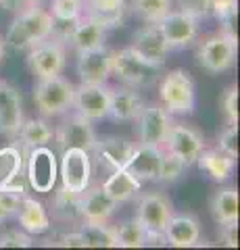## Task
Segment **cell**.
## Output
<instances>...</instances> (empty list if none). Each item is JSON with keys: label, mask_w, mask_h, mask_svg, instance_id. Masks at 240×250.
<instances>
[{"label": "cell", "mask_w": 240, "mask_h": 250, "mask_svg": "<svg viewBox=\"0 0 240 250\" xmlns=\"http://www.w3.org/2000/svg\"><path fill=\"white\" fill-rule=\"evenodd\" d=\"M59 165L57 156L48 146H36L27 150V165H25V179L27 186L36 192H52L57 184Z\"/></svg>", "instance_id": "cell-8"}, {"label": "cell", "mask_w": 240, "mask_h": 250, "mask_svg": "<svg viewBox=\"0 0 240 250\" xmlns=\"http://www.w3.org/2000/svg\"><path fill=\"white\" fill-rule=\"evenodd\" d=\"M0 190H9L19 194V196H25V165H23V152L17 144L0 148Z\"/></svg>", "instance_id": "cell-15"}, {"label": "cell", "mask_w": 240, "mask_h": 250, "mask_svg": "<svg viewBox=\"0 0 240 250\" xmlns=\"http://www.w3.org/2000/svg\"><path fill=\"white\" fill-rule=\"evenodd\" d=\"M177 11L188 17L203 21L211 15V0H175Z\"/></svg>", "instance_id": "cell-37"}, {"label": "cell", "mask_w": 240, "mask_h": 250, "mask_svg": "<svg viewBox=\"0 0 240 250\" xmlns=\"http://www.w3.org/2000/svg\"><path fill=\"white\" fill-rule=\"evenodd\" d=\"M159 98L169 115H190L196 104L195 82L184 69H174L163 75L159 85Z\"/></svg>", "instance_id": "cell-3"}, {"label": "cell", "mask_w": 240, "mask_h": 250, "mask_svg": "<svg viewBox=\"0 0 240 250\" xmlns=\"http://www.w3.org/2000/svg\"><path fill=\"white\" fill-rule=\"evenodd\" d=\"M134 121L138 131V144L163 146L167 129L172 125V115L165 111L163 104H144Z\"/></svg>", "instance_id": "cell-11"}, {"label": "cell", "mask_w": 240, "mask_h": 250, "mask_svg": "<svg viewBox=\"0 0 240 250\" xmlns=\"http://www.w3.org/2000/svg\"><path fill=\"white\" fill-rule=\"evenodd\" d=\"M57 146L61 150H67V148H82V150L92 152V148L96 144V131L92 127V121H88L86 117L82 115H71L63 119V123L55 129Z\"/></svg>", "instance_id": "cell-14"}, {"label": "cell", "mask_w": 240, "mask_h": 250, "mask_svg": "<svg viewBox=\"0 0 240 250\" xmlns=\"http://www.w3.org/2000/svg\"><path fill=\"white\" fill-rule=\"evenodd\" d=\"M23 123V103L19 90L0 80V134L15 138Z\"/></svg>", "instance_id": "cell-19"}, {"label": "cell", "mask_w": 240, "mask_h": 250, "mask_svg": "<svg viewBox=\"0 0 240 250\" xmlns=\"http://www.w3.org/2000/svg\"><path fill=\"white\" fill-rule=\"evenodd\" d=\"M186 169H188V165H186L180 156H175L174 152H169V150H163V154H161V167H159L157 182L174 184L184 175Z\"/></svg>", "instance_id": "cell-35"}, {"label": "cell", "mask_w": 240, "mask_h": 250, "mask_svg": "<svg viewBox=\"0 0 240 250\" xmlns=\"http://www.w3.org/2000/svg\"><path fill=\"white\" fill-rule=\"evenodd\" d=\"M52 215H55L57 221H63V223H77L80 221L82 219V215H80V192L61 186L55 192V198H52Z\"/></svg>", "instance_id": "cell-30"}, {"label": "cell", "mask_w": 240, "mask_h": 250, "mask_svg": "<svg viewBox=\"0 0 240 250\" xmlns=\"http://www.w3.org/2000/svg\"><path fill=\"white\" fill-rule=\"evenodd\" d=\"M165 244L175 248H192L200 242V223L195 215H172L165 225Z\"/></svg>", "instance_id": "cell-23"}, {"label": "cell", "mask_w": 240, "mask_h": 250, "mask_svg": "<svg viewBox=\"0 0 240 250\" xmlns=\"http://www.w3.org/2000/svg\"><path fill=\"white\" fill-rule=\"evenodd\" d=\"M238 190L236 188H221L211 196L209 208L218 225L230 223V221H238Z\"/></svg>", "instance_id": "cell-29"}, {"label": "cell", "mask_w": 240, "mask_h": 250, "mask_svg": "<svg viewBox=\"0 0 240 250\" xmlns=\"http://www.w3.org/2000/svg\"><path fill=\"white\" fill-rule=\"evenodd\" d=\"M140 188H142V182L140 179H136L126 167L111 171V175L107 177L105 184H103V190L109 194L117 205L131 200L138 192H140Z\"/></svg>", "instance_id": "cell-27"}, {"label": "cell", "mask_w": 240, "mask_h": 250, "mask_svg": "<svg viewBox=\"0 0 240 250\" xmlns=\"http://www.w3.org/2000/svg\"><path fill=\"white\" fill-rule=\"evenodd\" d=\"M218 150L238 159V125L230 123L218 138Z\"/></svg>", "instance_id": "cell-38"}, {"label": "cell", "mask_w": 240, "mask_h": 250, "mask_svg": "<svg viewBox=\"0 0 240 250\" xmlns=\"http://www.w3.org/2000/svg\"><path fill=\"white\" fill-rule=\"evenodd\" d=\"M32 244V236L23 229H9L0 233V248H29Z\"/></svg>", "instance_id": "cell-39"}, {"label": "cell", "mask_w": 240, "mask_h": 250, "mask_svg": "<svg viewBox=\"0 0 240 250\" xmlns=\"http://www.w3.org/2000/svg\"><path fill=\"white\" fill-rule=\"evenodd\" d=\"M4 219H6V215L2 213V210H0V223H2V221H4Z\"/></svg>", "instance_id": "cell-48"}, {"label": "cell", "mask_w": 240, "mask_h": 250, "mask_svg": "<svg viewBox=\"0 0 240 250\" xmlns=\"http://www.w3.org/2000/svg\"><path fill=\"white\" fill-rule=\"evenodd\" d=\"M236 46H238V40L221 34V31L207 36L205 40H200L196 48L198 65L209 73L228 71L236 62Z\"/></svg>", "instance_id": "cell-6"}, {"label": "cell", "mask_w": 240, "mask_h": 250, "mask_svg": "<svg viewBox=\"0 0 240 250\" xmlns=\"http://www.w3.org/2000/svg\"><path fill=\"white\" fill-rule=\"evenodd\" d=\"M23 196L15 192H9V190H0V210L9 217V215H15L19 208V202H21Z\"/></svg>", "instance_id": "cell-42"}, {"label": "cell", "mask_w": 240, "mask_h": 250, "mask_svg": "<svg viewBox=\"0 0 240 250\" xmlns=\"http://www.w3.org/2000/svg\"><path fill=\"white\" fill-rule=\"evenodd\" d=\"M238 13V0H211V15L219 23L234 21Z\"/></svg>", "instance_id": "cell-40"}, {"label": "cell", "mask_w": 240, "mask_h": 250, "mask_svg": "<svg viewBox=\"0 0 240 250\" xmlns=\"http://www.w3.org/2000/svg\"><path fill=\"white\" fill-rule=\"evenodd\" d=\"M161 154L163 148L151 146V144H138L134 146L130 159L126 163V169L140 182H157L159 167H161Z\"/></svg>", "instance_id": "cell-22"}, {"label": "cell", "mask_w": 240, "mask_h": 250, "mask_svg": "<svg viewBox=\"0 0 240 250\" xmlns=\"http://www.w3.org/2000/svg\"><path fill=\"white\" fill-rule=\"evenodd\" d=\"M221 242L228 248H238V221H230L221 225Z\"/></svg>", "instance_id": "cell-43"}, {"label": "cell", "mask_w": 240, "mask_h": 250, "mask_svg": "<svg viewBox=\"0 0 240 250\" xmlns=\"http://www.w3.org/2000/svg\"><path fill=\"white\" fill-rule=\"evenodd\" d=\"M161 67H153L144 62L140 57H136L130 48L111 52V75H115L121 83L130 88H151L159 80Z\"/></svg>", "instance_id": "cell-4"}, {"label": "cell", "mask_w": 240, "mask_h": 250, "mask_svg": "<svg viewBox=\"0 0 240 250\" xmlns=\"http://www.w3.org/2000/svg\"><path fill=\"white\" fill-rule=\"evenodd\" d=\"M17 219L23 231H27L29 236H38V233H44L50 229V217L46 213V208L40 200L23 196L17 208Z\"/></svg>", "instance_id": "cell-25"}, {"label": "cell", "mask_w": 240, "mask_h": 250, "mask_svg": "<svg viewBox=\"0 0 240 250\" xmlns=\"http://www.w3.org/2000/svg\"><path fill=\"white\" fill-rule=\"evenodd\" d=\"M0 6L6 11H19L23 9V0H0Z\"/></svg>", "instance_id": "cell-45"}, {"label": "cell", "mask_w": 240, "mask_h": 250, "mask_svg": "<svg viewBox=\"0 0 240 250\" xmlns=\"http://www.w3.org/2000/svg\"><path fill=\"white\" fill-rule=\"evenodd\" d=\"M111 88L105 83H80L73 90V108L88 121H103L109 117Z\"/></svg>", "instance_id": "cell-9"}, {"label": "cell", "mask_w": 240, "mask_h": 250, "mask_svg": "<svg viewBox=\"0 0 240 250\" xmlns=\"http://www.w3.org/2000/svg\"><path fill=\"white\" fill-rule=\"evenodd\" d=\"M131 150H134V144L130 140L119 136H107V138H96V144L90 154H94L100 167L115 171L126 167Z\"/></svg>", "instance_id": "cell-20"}, {"label": "cell", "mask_w": 240, "mask_h": 250, "mask_svg": "<svg viewBox=\"0 0 240 250\" xmlns=\"http://www.w3.org/2000/svg\"><path fill=\"white\" fill-rule=\"evenodd\" d=\"M130 50L140 57L144 62H149L153 67H161L163 69L165 61H167V54H169V46L165 42L163 34L157 23H146L142 29L136 31L134 40H131Z\"/></svg>", "instance_id": "cell-13"}, {"label": "cell", "mask_w": 240, "mask_h": 250, "mask_svg": "<svg viewBox=\"0 0 240 250\" xmlns=\"http://www.w3.org/2000/svg\"><path fill=\"white\" fill-rule=\"evenodd\" d=\"M115 229V240H117V248H142L146 246V231L138 219H130L117 225Z\"/></svg>", "instance_id": "cell-34"}, {"label": "cell", "mask_w": 240, "mask_h": 250, "mask_svg": "<svg viewBox=\"0 0 240 250\" xmlns=\"http://www.w3.org/2000/svg\"><path fill=\"white\" fill-rule=\"evenodd\" d=\"M69 44L73 46V50L80 54V52H86V50H92V48H98V46H105V29L94 23L88 17H80L77 25L71 34V40Z\"/></svg>", "instance_id": "cell-28"}, {"label": "cell", "mask_w": 240, "mask_h": 250, "mask_svg": "<svg viewBox=\"0 0 240 250\" xmlns=\"http://www.w3.org/2000/svg\"><path fill=\"white\" fill-rule=\"evenodd\" d=\"M55 136V129L48 125L46 119H27L21 123V127L17 131L19 146L23 148H36V146H46Z\"/></svg>", "instance_id": "cell-31"}, {"label": "cell", "mask_w": 240, "mask_h": 250, "mask_svg": "<svg viewBox=\"0 0 240 250\" xmlns=\"http://www.w3.org/2000/svg\"><path fill=\"white\" fill-rule=\"evenodd\" d=\"M144 106V100L142 96L136 92V88H117V90H111V103H109V117L113 121H119V123H128V121H134L138 113L142 111Z\"/></svg>", "instance_id": "cell-24"}, {"label": "cell", "mask_w": 240, "mask_h": 250, "mask_svg": "<svg viewBox=\"0 0 240 250\" xmlns=\"http://www.w3.org/2000/svg\"><path fill=\"white\" fill-rule=\"evenodd\" d=\"M73 90L75 85L61 75L38 80L34 88V103L42 117L63 115L73 104Z\"/></svg>", "instance_id": "cell-5"}, {"label": "cell", "mask_w": 240, "mask_h": 250, "mask_svg": "<svg viewBox=\"0 0 240 250\" xmlns=\"http://www.w3.org/2000/svg\"><path fill=\"white\" fill-rule=\"evenodd\" d=\"M77 75L82 83H105L111 77V50L98 46L77 54Z\"/></svg>", "instance_id": "cell-18"}, {"label": "cell", "mask_w": 240, "mask_h": 250, "mask_svg": "<svg viewBox=\"0 0 240 250\" xmlns=\"http://www.w3.org/2000/svg\"><path fill=\"white\" fill-rule=\"evenodd\" d=\"M46 0H23V6H42Z\"/></svg>", "instance_id": "cell-47"}, {"label": "cell", "mask_w": 240, "mask_h": 250, "mask_svg": "<svg viewBox=\"0 0 240 250\" xmlns=\"http://www.w3.org/2000/svg\"><path fill=\"white\" fill-rule=\"evenodd\" d=\"M67 65V52L65 46L46 38V40L38 42L36 46L29 48L27 54V67L38 80H48V77H57L65 71Z\"/></svg>", "instance_id": "cell-7"}, {"label": "cell", "mask_w": 240, "mask_h": 250, "mask_svg": "<svg viewBox=\"0 0 240 250\" xmlns=\"http://www.w3.org/2000/svg\"><path fill=\"white\" fill-rule=\"evenodd\" d=\"M174 215V207L165 194L161 192H146L138 198L136 205V219L138 223L146 231V246L154 244L161 246L165 244V225L169 221V217Z\"/></svg>", "instance_id": "cell-2"}, {"label": "cell", "mask_w": 240, "mask_h": 250, "mask_svg": "<svg viewBox=\"0 0 240 250\" xmlns=\"http://www.w3.org/2000/svg\"><path fill=\"white\" fill-rule=\"evenodd\" d=\"M86 248H117V240H115V229L109 228L107 223H90L82 221L80 229Z\"/></svg>", "instance_id": "cell-32"}, {"label": "cell", "mask_w": 240, "mask_h": 250, "mask_svg": "<svg viewBox=\"0 0 240 250\" xmlns=\"http://www.w3.org/2000/svg\"><path fill=\"white\" fill-rule=\"evenodd\" d=\"M115 210H117V202L103 190V186H88L86 190L80 192L82 221L109 223V219L113 217Z\"/></svg>", "instance_id": "cell-17"}, {"label": "cell", "mask_w": 240, "mask_h": 250, "mask_svg": "<svg viewBox=\"0 0 240 250\" xmlns=\"http://www.w3.org/2000/svg\"><path fill=\"white\" fill-rule=\"evenodd\" d=\"M198 23L200 21L172 9L157 25L161 29V34H163L167 46L174 50V48H186V46H190L198 38Z\"/></svg>", "instance_id": "cell-16"}, {"label": "cell", "mask_w": 240, "mask_h": 250, "mask_svg": "<svg viewBox=\"0 0 240 250\" xmlns=\"http://www.w3.org/2000/svg\"><path fill=\"white\" fill-rule=\"evenodd\" d=\"M126 0H84V17L98 23L103 29L121 27L128 19Z\"/></svg>", "instance_id": "cell-21"}, {"label": "cell", "mask_w": 240, "mask_h": 250, "mask_svg": "<svg viewBox=\"0 0 240 250\" xmlns=\"http://www.w3.org/2000/svg\"><path fill=\"white\" fill-rule=\"evenodd\" d=\"M57 246H61V248H86V242H84L80 231H71V233H63V236L59 238Z\"/></svg>", "instance_id": "cell-44"}, {"label": "cell", "mask_w": 240, "mask_h": 250, "mask_svg": "<svg viewBox=\"0 0 240 250\" xmlns=\"http://www.w3.org/2000/svg\"><path fill=\"white\" fill-rule=\"evenodd\" d=\"M50 27L52 15L48 11H44L42 6H23L6 31L4 44L15 52L29 50L38 42L50 38Z\"/></svg>", "instance_id": "cell-1"}, {"label": "cell", "mask_w": 240, "mask_h": 250, "mask_svg": "<svg viewBox=\"0 0 240 250\" xmlns=\"http://www.w3.org/2000/svg\"><path fill=\"white\" fill-rule=\"evenodd\" d=\"M52 19L75 21L84 15V0H52L50 11Z\"/></svg>", "instance_id": "cell-36"}, {"label": "cell", "mask_w": 240, "mask_h": 250, "mask_svg": "<svg viewBox=\"0 0 240 250\" xmlns=\"http://www.w3.org/2000/svg\"><path fill=\"white\" fill-rule=\"evenodd\" d=\"M4 57H6V44H4V38L0 36V62L4 61Z\"/></svg>", "instance_id": "cell-46"}, {"label": "cell", "mask_w": 240, "mask_h": 250, "mask_svg": "<svg viewBox=\"0 0 240 250\" xmlns=\"http://www.w3.org/2000/svg\"><path fill=\"white\" fill-rule=\"evenodd\" d=\"M221 103H223V113L228 117V123L238 125V88L236 85H232V88L226 90Z\"/></svg>", "instance_id": "cell-41"}, {"label": "cell", "mask_w": 240, "mask_h": 250, "mask_svg": "<svg viewBox=\"0 0 240 250\" xmlns=\"http://www.w3.org/2000/svg\"><path fill=\"white\" fill-rule=\"evenodd\" d=\"M195 165H198L200 171H205V173L213 179V182H228V179L232 177V173H234L236 169V159L234 156H228L226 152L221 150H200V154L196 156V163Z\"/></svg>", "instance_id": "cell-26"}, {"label": "cell", "mask_w": 240, "mask_h": 250, "mask_svg": "<svg viewBox=\"0 0 240 250\" xmlns=\"http://www.w3.org/2000/svg\"><path fill=\"white\" fill-rule=\"evenodd\" d=\"M174 0H131V13L138 15L144 23H159L172 11Z\"/></svg>", "instance_id": "cell-33"}, {"label": "cell", "mask_w": 240, "mask_h": 250, "mask_svg": "<svg viewBox=\"0 0 240 250\" xmlns=\"http://www.w3.org/2000/svg\"><path fill=\"white\" fill-rule=\"evenodd\" d=\"M163 150L174 152L175 156L186 163V165H195L196 163V156L200 154V150L205 148V140L203 136L198 134L195 127L190 125H184V123H172L167 129V136L163 140Z\"/></svg>", "instance_id": "cell-12"}, {"label": "cell", "mask_w": 240, "mask_h": 250, "mask_svg": "<svg viewBox=\"0 0 240 250\" xmlns=\"http://www.w3.org/2000/svg\"><path fill=\"white\" fill-rule=\"evenodd\" d=\"M61 165H59V175L65 188L75 192H82L90 186L92 179V156L88 150L82 148H67L61 150Z\"/></svg>", "instance_id": "cell-10"}]
</instances>
